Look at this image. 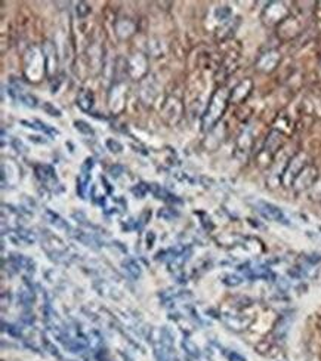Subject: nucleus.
<instances>
[{
  "mask_svg": "<svg viewBox=\"0 0 321 361\" xmlns=\"http://www.w3.org/2000/svg\"><path fill=\"white\" fill-rule=\"evenodd\" d=\"M225 89H219L213 99H212V104L207 110V116L206 119H209V123L213 124L219 120V117L222 116V113L225 111V107H227V96H225Z\"/></svg>",
  "mask_w": 321,
  "mask_h": 361,
  "instance_id": "f257e3e1",
  "label": "nucleus"
},
{
  "mask_svg": "<svg viewBox=\"0 0 321 361\" xmlns=\"http://www.w3.org/2000/svg\"><path fill=\"white\" fill-rule=\"evenodd\" d=\"M256 209H258V212L264 216V218H267V219H270V221H276V222H280V224H289V221H287V218L284 216V213L277 207V206H274V204H271V203H268V201H262V200H259L258 203H256Z\"/></svg>",
  "mask_w": 321,
  "mask_h": 361,
  "instance_id": "f03ea898",
  "label": "nucleus"
},
{
  "mask_svg": "<svg viewBox=\"0 0 321 361\" xmlns=\"http://www.w3.org/2000/svg\"><path fill=\"white\" fill-rule=\"evenodd\" d=\"M224 321H225V324L230 329H233L236 332H241V330H244V329H247L250 326L253 319H244V317H240V316H228V314H225L224 316Z\"/></svg>",
  "mask_w": 321,
  "mask_h": 361,
  "instance_id": "7ed1b4c3",
  "label": "nucleus"
},
{
  "mask_svg": "<svg viewBox=\"0 0 321 361\" xmlns=\"http://www.w3.org/2000/svg\"><path fill=\"white\" fill-rule=\"evenodd\" d=\"M36 175L37 178L41 181V182H47V181H56V176H55V172L50 166L47 164H41V166H37L36 167Z\"/></svg>",
  "mask_w": 321,
  "mask_h": 361,
  "instance_id": "20e7f679",
  "label": "nucleus"
},
{
  "mask_svg": "<svg viewBox=\"0 0 321 361\" xmlns=\"http://www.w3.org/2000/svg\"><path fill=\"white\" fill-rule=\"evenodd\" d=\"M77 104H79V107H80L81 110H84V111L90 110V107L93 105V95H92L90 92H87V90L80 92V95H79V98H77Z\"/></svg>",
  "mask_w": 321,
  "mask_h": 361,
  "instance_id": "39448f33",
  "label": "nucleus"
},
{
  "mask_svg": "<svg viewBox=\"0 0 321 361\" xmlns=\"http://www.w3.org/2000/svg\"><path fill=\"white\" fill-rule=\"evenodd\" d=\"M123 265H124V268H126V271L132 276V277H139L141 276V268H139V265L135 262V261H132V259H127V261H124L123 262Z\"/></svg>",
  "mask_w": 321,
  "mask_h": 361,
  "instance_id": "423d86ee",
  "label": "nucleus"
},
{
  "mask_svg": "<svg viewBox=\"0 0 321 361\" xmlns=\"http://www.w3.org/2000/svg\"><path fill=\"white\" fill-rule=\"evenodd\" d=\"M182 347H184V350H185V353L191 357V359H199L200 357V350L191 342V341H184L182 342Z\"/></svg>",
  "mask_w": 321,
  "mask_h": 361,
  "instance_id": "0eeeda50",
  "label": "nucleus"
},
{
  "mask_svg": "<svg viewBox=\"0 0 321 361\" xmlns=\"http://www.w3.org/2000/svg\"><path fill=\"white\" fill-rule=\"evenodd\" d=\"M46 216H47V219H49V222L50 224H53V225H56L58 228H64V230H68V225L56 215V213H53V212H50V210H47L46 213H44Z\"/></svg>",
  "mask_w": 321,
  "mask_h": 361,
  "instance_id": "6e6552de",
  "label": "nucleus"
},
{
  "mask_svg": "<svg viewBox=\"0 0 321 361\" xmlns=\"http://www.w3.org/2000/svg\"><path fill=\"white\" fill-rule=\"evenodd\" d=\"M74 126H76V129H77L79 132H81V133H84V135H93V129H92L86 121H83V120H77V121H74Z\"/></svg>",
  "mask_w": 321,
  "mask_h": 361,
  "instance_id": "1a4fd4ad",
  "label": "nucleus"
},
{
  "mask_svg": "<svg viewBox=\"0 0 321 361\" xmlns=\"http://www.w3.org/2000/svg\"><path fill=\"white\" fill-rule=\"evenodd\" d=\"M224 283L227 284V286H239V284H241L243 283V280H241V277H239V276H225L224 277Z\"/></svg>",
  "mask_w": 321,
  "mask_h": 361,
  "instance_id": "9d476101",
  "label": "nucleus"
},
{
  "mask_svg": "<svg viewBox=\"0 0 321 361\" xmlns=\"http://www.w3.org/2000/svg\"><path fill=\"white\" fill-rule=\"evenodd\" d=\"M256 353L258 354H262V356H265V354H268V351H271V342L270 341H262L261 344H258L256 345Z\"/></svg>",
  "mask_w": 321,
  "mask_h": 361,
  "instance_id": "9b49d317",
  "label": "nucleus"
},
{
  "mask_svg": "<svg viewBox=\"0 0 321 361\" xmlns=\"http://www.w3.org/2000/svg\"><path fill=\"white\" fill-rule=\"evenodd\" d=\"M43 110H44L47 114H50V116H56V117L61 116V111H59L58 108H55L50 102H44V104H43Z\"/></svg>",
  "mask_w": 321,
  "mask_h": 361,
  "instance_id": "f8f14e48",
  "label": "nucleus"
},
{
  "mask_svg": "<svg viewBox=\"0 0 321 361\" xmlns=\"http://www.w3.org/2000/svg\"><path fill=\"white\" fill-rule=\"evenodd\" d=\"M159 216L160 218H163V219H172V218H175V216H178V213L176 212H173L172 209H167V207H164V209H161L160 212H159Z\"/></svg>",
  "mask_w": 321,
  "mask_h": 361,
  "instance_id": "ddd939ff",
  "label": "nucleus"
},
{
  "mask_svg": "<svg viewBox=\"0 0 321 361\" xmlns=\"http://www.w3.org/2000/svg\"><path fill=\"white\" fill-rule=\"evenodd\" d=\"M3 330H6L10 336H15V338H19V336H21V330H19L16 326H12V324H7V326H6V324L3 323Z\"/></svg>",
  "mask_w": 321,
  "mask_h": 361,
  "instance_id": "4468645a",
  "label": "nucleus"
},
{
  "mask_svg": "<svg viewBox=\"0 0 321 361\" xmlns=\"http://www.w3.org/2000/svg\"><path fill=\"white\" fill-rule=\"evenodd\" d=\"M43 344H44V348L50 353V356H53V357H56V359H61V354H59V351L49 342V341H46L44 338H43Z\"/></svg>",
  "mask_w": 321,
  "mask_h": 361,
  "instance_id": "2eb2a0df",
  "label": "nucleus"
},
{
  "mask_svg": "<svg viewBox=\"0 0 321 361\" xmlns=\"http://www.w3.org/2000/svg\"><path fill=\"white\" fill-rule=\"evenodd\" d=\"M36 123L39 124V129H40V130H43V132H46L47 135H58V130L50 129L47 124H44V123H41V121H36Z\"/></svg>",
  "mask_w": 321,
  "mask_h": 361,
  "instance_id": "dca6fc26",
  "label": "nucleus"
},
{
  "mask_svg": "<svg viewBox=\"0 0 321 361\" xmlns=\"http://www.w3.org/2000/svg\"><path fill=\"white\" fill-rule=\"evenodd\" d=\"M227 357H228V360L230 361H246L244 357H241L239 353H236V351H228L227 353Z\"/></svg>",
  "mask_w": 321,
  "mask_h": 361,
  "instance_id": "f3484780",
  "label": "nucleus"
},
{
  "mask_svg": "<svg viewBox=\"0 0 321 361\" xmlns=\"http://www.w3.org/2000/svg\"><path fill=\"white\" fill-rule=\"evenodd\" d=\"M21 99H22V101H24V102H25L28 107H36V105H37V104H36V98H34V96L25 95V96H22Z\"/></svg>",
  "mask_w": 321,
  "mask_h": 361,
  "instance_id": "a211bd4d",
  "label": "nucleus"
},
{
  "mask_svg": "<svg viewBox=\"0 0 321 361\" xmlns=\"http://www.w3.org/2000/svg\"><path fill=\"white\" fill-rule=\"evenodd\" d=\"M147 190H148V188H147L144 184H139V185H138V188H133V193H135L136 196L142 197V196L145 194V191H147Z\"/></svg>",
  "mask_w": 321,
  "mask_h": 361,
  "instance_id": "6ab92c4d",
  "label": "nucleus"
},
{
  "mask_svg": "<svg viewBox=\"0 0 321 361\" xmlns=\"http://www.w3.org/2000/svg\"><path fill=\"white\" fill-rule=\"evenodd\" d=\"M154 239H156L154 233H151V231H150V234H148V237H147V243H148L147 246H148V247H151V246H153V241H154Z\"/></svg>",
  "mask_w": 321,
  "mask_h": 361,
  "instance_id": "aec40b11",
  "label": "nucleus"
},
{
  "mask_svg": "<svg viewBox=\"0 0 321 361\" xmlns=\"http://www.w3.org/2000/svg\"><path fill=\"white\" fill-rule=\"evenodd\" d=\"M107 144H108V147H111V148H113L111 151H116V150H114V147L117 148V151H120V150H121V145H120V144H117V142H113V141H108Z\"/></svg>",
  "mask_w": 321,
  "mask_h": 361,
  "instance_id": "412c9836",
  "label": "nucleus"
},
{
  "mask_svg": "<svg viewBox=\"0 0 321 361\" xmlns=\"http://www.w3.org/2000/svg\"><path fill=\"white\" fill-rule=\"evenodd\" d=\"M319 327H320V330H321V319H320V321H319Z\"/></svg>",
  "mask_w": 321,
  "mask_h": 361,
  "instance_id": "4be33fe9",
  "label": "nucleus"
},
{
  "mask_svg": "<svg viewBox=\"0 0 321 361\" xmlns=\"http://www.w3.org/2000/svg\"><path fill=\"white\" fill-rule=\"evenodd\" d=\"M320 359H321V353H320Z\"/></svg>",
  "mask_w": 321,
  "mask_h": 361,
  "instance_id": "5701e85b",
  "label": "nucleus"
}]
</instances>
